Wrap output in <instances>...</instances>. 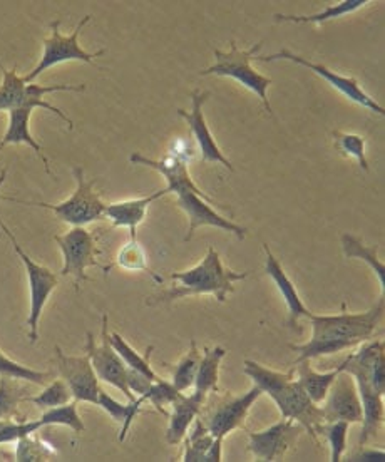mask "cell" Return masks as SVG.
<instances>
[{
    "mask_svg": "<svg viewBox=\"0 0 385 462\" xmlns=\"http://www.w3.org/2000/svg\"><path fill=\"white\" fill-rule=\"evenodd\" d=\"M384 315V297L371 310L362 313L342 312L337 315L308 317L312 324V338L302 346H290L298 354L297 362L305 358L325 357L352 346L369 342L377 334V327Z\"/></svg>",
    "mask_w": 385,
    "mask_h": 462,
    "instance_id": "obj_1",
    "label": "cell"
},
{
    "mask_svg": "<svg viewBox=\"0 0 385 462\" xmlns=\"http://www.w3.org/2000/svg\"><path fill=\"white\" fill-rule=\"evenodd\" d=\"M243 374L261 389V393H269L280 409L281 417L298 422L312 439L318 440L316 429L325 422L324 412L322 407L307 395L300 382L295 379V367L289 372H275L260 365L255 360H245Z\"/></svg>",
    "mask_w": 385,
    "mask_h": 462,
    "instance_id": "obj_2",
    "label": "cell"
},
{
    "mask_svg": "<svg viewBox=\"0 0 385 462\" xmlns=\"http://www.w3.org/2000/svg\"><path fill=\"white\" fill-rule=\"evenodd\" d=\"M246 277L248 272L236 273L223 265L218 252L213 246H208L206 256L201 260V263L185 272L171 273V278L179 285L152 295L146 300V305L171 303L193 295H215L216 300L223 303L226 301L228 293H234V283L243 282Z\"/></svg>",
    "mask_w": 385,
    "mask_h": 462,
    "instance_id": "obj_3",
    "label": "cell"
},
{
    "mask_svg": "<svg viewBox=\"0 0 385 462\" xmlns=\"http://www.w3.org/2000/svg\"><path fill=\"white\" fill-rule=\"evenodd\" d=\"M380 354H384V340L372 338L361 344V348L349 354L339 365L340 370L352 375L362 404V434L359 446H365L372 439L384 422V395L375 389L371 379V367Z\"/></svg>",
    "mask_w": 385,
    "mask_h": 462,
    "instance_id": "obj_4",
    "label": "cell"
},
{
    "mask_svg": "<svg viewBox=\"0 0 385 462\" xmlns=\"http://www.w3.org/2000/svg\"><path fill=\"white\" fill-rule=\"evenodd\" d=\"M263 42H258L248 51H240L236 42H230V51L223 52L220 49H215V64L201 70V76H220L230 78L240 82L243 88L253 94H257L258 99L263 103L270 115H273V109L269 101V88L271 79L260 74L257 69L252 68V60L258 56V51L261 49Z\"/></svg>",
    "mask_w": 385,
    "mask_h": 462,
    "instance_id": "obj_5",
    "label": "cell"
},
{
    "mask_svg": "<svg viewBox=\"0 0 385 462\" xmlns=\"http://www.w3.org/2000/svg\"><path fill=\"white\" fill-rule=\"evenodd\" d=\"M72 173L76 178V191L72 197L60 201L58 205H49V203H27L21 201V205H31V207H39V208L50 209L59 220L68 223L70 226H86L96 221L105 220V205L101 199V195L94 189L96 178L94 180H86L84 170L81 166H74Z\"/></svg>",
    "mask_w": 385,
    "mask_h": 462,
    "instance_id": "obj_6",
    "label": "cell"
},
{
    "mask_svg": "<svg viewBox=\"0 0 385 462\" xmlns=\"http://www.w3.org/2000/svg\"><path fill=\"white\" fill-rule=\"evenodd\" d=\"M0 228L5 231V235L9 236L12 243L14 252L21 258L23 268H25V275L29 280V291H31V312L27 319L29 325V338L31 342L35 344L39 340V324H41V315L46 307L47 300L50 297V293L58 289L59 278L52 270H49L46 266L35 263L34 260L25 254L23 246L17 242V238L14 236V233L9 230V226L0 221Z\"/></svg>",
    "mask_w": 385,
    "mask_h": 462,
    "instance_id": "obj_7",
    "label": "cell"
},
{
    "mask_svg": "<svg viewBox=\"0 0 385 462\" xmlns=\"http://www.w3.org/2000/svg\"><path fill=\"white\" fill-rule=\"evenodd\" d=\"M263 395L261 389L253 383V387L243 395L223 393L215 399V404L203 405L198 417L205 422L213 438L225 439L230 432L243 428L248 411Z\"/></svg>",
    "mask_w": 385,
    "mask_h": 462,
    "instance_id": "obj_8",
    "label": "cell"
},
{
    "mask_svg": "<svg viewBox=\"0 0 385 462\" xmlns=\"http://www.w3.org/2000/svg\"><path fill=\"white\" fill-rule=\"evenodd\" d=\"M91 23V15H86L82 17L81 23L76 25L74 32L70 35H62L59 31V25L60 21H54L50 23V37L44 39V54L39 60V64L35 66L34 69L31 70L23 81L34 82L42 72H46L47 69L62 64V62H70V60H81V62H87V64H93L94 59L103 56L105 51L101 49L97 52H86L79 44V34H81L82 29L86 23Z\"/></svg>",
    "mask_w": 385,
    "mask_h": 462,
    "instance_id": "obj_9",
    "label": "cell"
},
{
    "mask_svg": "<svg viewBox=\"0 0 385 462\" xmlns=\"http://www.w3.org/2000/svg\"><path fill=\"white\" fill-rule=\"evenodd\" d=\"M54 240L59 245L62 258H64V265L60 270V275L64 277L74 278V287L79 290L82 282H89V277L86 275V268L96 266L105 270V273H109V266H103L96 256L103 254L97 246H96V238L93 233L86 230V226H72L66 235H56Z\"/></svg>",
    "mask_w": 385,
    "mask_h": 462,
    "instance_id": "obj_10",
    "label": "cell"
},
{
    "mask_svg": "<svg viewBox=\"0 0 385 462\" xmlns=\"http://www.w3.org/2000/svg\"><path fill=\"white\" fill-rule=\"evenodd\" d=\"M253 60H260V62H273V60H290L293 64L304 66L308 70H312L318 78H322L324 81L330 84L334 89H337L340 94H344L349 101L355 103V105L362 106L365 109L372 111L375 115L384 116L385 111L382 106L375 101L371 94L365 93L362 86L355 78H347V76H340L335 70L328 69L327 66L318 64V62H312L307 58H302L298 54H293L292 51L289 49H281L279 52L271 54V56H255Z\"/></svg>",
    "mask_w": 385,
    "mask_h": 462,
    "instance_id": "obj_11",
    "label": "cell"
},
{
    "mask_svg": "<svg viewBox=\"0 0 385 462\" xmlns=\"http://www.w3.org/2000/svg\"><path fill=\"white\" fill-rule=\"evenodd\" d=\"M86 352L91 357L94 372L97 379L105 382L117 391L126 395L128 401H136L138 397L129 391L128 387V367L123 362V358L117 356L116 350L109 342V334H107V315H103V327H101V344L97 346L94 342V336L91 332L86 334Z\"/></svg>",
    "mask_w": 385,
    "mask_h": 462,
    "instance_id": "obj_12",
    "label": "cell"
},
{
    "mask_svg": "<svg viewBox=\"0 0 385 462\" xmlns=\"http://www.w3.org/2000/svg\"><path fill=\"white\" fill-rule=\"evenodd\" d=\"M54 350H56L59 375L68 383L72 399L78 402L97 405L101 387L87 352L81 357H70L66 356L59 346H54Z\"/></svg>",
    "mask_w": 385,
    "mask_h": 462,
    "instance_id": "obj_13",
    "label": "cell"
},
{
    "mask_svg": "<svg viewBox=\"0 0 385 462\" xmlns=\"http://www.w3.org/2000/svg\"><path fill=\"white\" fill-rule=\"evenodd\" d=\"M302 432L305 429L298 422L281 417V420L269 429L248 434V451L252 452L255 461H279L295 446Z\"/></svg>",
    "mask_w": 385,
    "mask_h": 462,
    "instance_id": "obj_14",
    "label": "cell"
},
{
    "mask_svg": "<svg viewBox=\"0 0 385 462\" xmlns=\"http://www.w3.org/2000/svg\"><path fill=\"white\" fill-rule=\"evenodd\" d=\"M322 412L325 422L344 420L347 424L362 422V404L357 385L347 372L340 370L337 379L332 383L325 401L322 402Z\"/></svg>",
    "mask_w": 385,
    "mask_h": 462,
    "instance_id": "obj_15",
    "label": "cell"
},
{
    "mask_svg": "<svg viewBox=\"0 0 385 462\" xmlns=\"http://www.w3.org/2000/svg\"><path fill=\"white\" fill-rule=\"evenodd\" d=\"M211 203H213V199L199 197L193 191L176 195V205L187 213L188 220H189V228H188L185 242H189L193 238L195 231L201 228V226H215L218 230L234 233L238 240H245V226H240L234 221L228 220V218L222 217L220 213H216L215 209L211 208Z\"/></svg>",
    "mask_w": 385,
    "mask_h": 462,
    "instance_id": "obj_16",
    "label": "cell"
},
{
    "mask_svg": "<svg viewBox=\"0 0 385 462\" xmlns=\"http://www.w3.org/2000/svg\"><path fill=\"white\" fill-rule=\"evenodd\" d=\"M210 91H193L191 93V111L187 109H178V115L181 116L188 123V126L191 129L193 136L197 139L198 144L199 154H201V162L205 164L208 162H220L225 168H228L230 171H234V164L230 160L225 158L220 146L216 144V141L211 134L210 127L206 125V119L203 115V105L208 101Z\"/></svg>",
    "mask_w": 385,
    "mask_h": 462,
    "instance_id": "obj_17",
    "label": "cell"
},
{
    "mask_svg": "<svg viewBox=\"0 0 385 462\" xmlns=\"http://www.w3.org/2000/svg\"><path fill=\"white\" fill-rule=\"evenodd\" d=\"M129 162L133 164H140V166H148L156 170L158 173H161L166 180V189L168 193H173V195H179V193H187V191H193L199 197H208L205 191H201L198 186L193 183L189 171H188V162L183 156H178V154H166L161 160H151V158H146L140 152H134L129 156Z\"/></svg>",
    "mask_w": 385,
    "mask_h": 462,
    "instance_id": "obj_18",
    "label": "cell"
},
{
    "mask_svg": "<svg viewBox=\"0 0 385 462\" xmlns=\"http://www.w3.org/2000/svg\"><path fill=\"white\" fill-rule=\"evenodd\" d=\"M263 250H265V254H267L265 272L273 280V283L277 285V289L280 291L283 300L287 303V309H289V327L300 334L302 332V328L298 327L300 319H308L312 312L305 307L304 301H302L298 291H297L295 283L285 273V270H283V266L279 262V258L271 254L269 243H263Z\"/></svg>",
    "mask_w": 385,
    "mask_h": 462,
    "instance_id": "obj_19",
    "label": "cell"
},
{
    "mask_svg": "<svg viewBox=\"0 0 385 462\" xmlns=\"http://www.w3.org/2000/svg\"><path fill=\"white\" fill-rule=\"evenodd\" d=\"M170 195L168 189L163 188L150 197L136 198V199H126L117 201L105 207V220L111 221L115 228H129V238H138V226L146 218L148 208L152 201Z\"/></svg>",
    "mask_w": 385,
    "mask_h": 462,
    "instance_id": "obj_20",
    "label": "cell"
},
{
    "mask_svg": "<svg viewBox=\"0 0 385 462\" xmlns=\"http://www.w3.org/2000/svg\"><path fill=\"white\" fill-rule=\"evenodd\" d=\"M185 462L222 461L223 439L213 438L205 422L197 417L193 429L185 436Z\"/></svg>",
    "mask_w": 385,
    "mask_h": 462,
    "instance_id": "obj_21",
    "label": "cell"
},
{
    "mask_svg": "<svg viewBox=\"0 0 385 462\" xmlns=\"http://www.w3.org/2000/svg\"><path fill=\"white\" fill-rule=\"evenodd\" d=\"M206 399L199 397L193 393L191 395H185V393H179L175 402L171 404L173 412L168 416L170 419V426L166 430V440L176 446L181 440L185 439L188 430L191 428V424L195 422V419L198 417L201 407L205 405Z\"/></svg>",
    "mask_w": 385,
    "mask_h": 462,
    "instance_id": "obj_22",
    "label": "cell"
},
{
    "mask_svg": "<svg viewBox=\"0 0 385 462\" xmlns=\"http://www.w3.org/2000/svg\"><path fill=\"white\" fill-rule=\"evenodd\" d=\"M32 113H34L32 107H19V109H14L11 113H7L9 115V126H7L4 138L0 141V151L4 150L5 146H9V144H27L35 151V154L44 162L46 173L50 174V166H49L50 162L44 156L42 146L35 141V138H32L31 129H29Z\"/></svg>",
    "mask_w": 385,
    "mask_h": 462,
    "instance_id": "obj_23",
    "label": "cell"
},
{
    "mask_svg": "<svg viewBox=\"0 0 385 462\" xmlns=\"http://www.w3.org/2000/svg\"><path fill=\"white\" fill-rule=\"evenodd\" d=\"M225 356H226V350L223 346L203 348L197 379H195V393L199 397L208 399L210 393H220L218 379H220V365Z\"/></svg>",
    "mask_w": 385,
    "mask_h": 462,
    "instance_id": "obj_24",
    "label": "cell"
},
{
    "mask_svg": "<svg viewBox=\"0 0 385 462\" xmlns=\"http://www.w3.org/2000/svg\"><path fill=\"white\" fill-rule=\"evenodd\" d=\"M293 367H295V374H297V381L300 382V385L304 387L307 395L318 405L325 401L332 383L340 374V367L330 370V372H324V374L316 372L312 369L310 358H305L302 362L293 364Z\"/></svg>",
    "mask_w": 385,
    "mask_h": 462,
    "instance_id": "obj_25",
    "label": "cell"
},
{
    "mask_svg": "<svg viewBox=\"0 0 385 462\" xmlns=\"http://www.w3.org/2000/svg\"><path fill=\"white\" fill-rule=\"evenodd\" d=\"M369 4H372V2L371 0H344V2L335 4V5H328L324 11L316 12V14H312V15L277 14L275 21L277 23H316V25H322V23H327L330 21L340 19V17H345L349 14H353V12L361 11Z\"/></svg>",
    "mask_w": 385,
    "mask_h": 462,
    "instance_id": "obj_26",
    "label": "cell"
},
{
    "mask_svg": "<svg viewBox=\"0 0 385 462\" xmlns=\"http://www.w3.org/2000/svg\"><path fill=\"white\" fill-rule=\"evenodd\" d=\"M2 84H0V113H11L14 109L25 107L27 82L17 74L15 68L7 69L0 62Z\"/></svg>",
    "mask_w": 385,
    "mask_h": 462,
    "instance_id": "obj_27",
    "label": "cell"
},
{
    "mask_svg": "<svg viewBox=\"0 0 385 462\" xmlns=\"http://www.w3.org/2000/svg\"><path fill=\"white\" fill-rule=\"evenodd\" d=\"M146 404L141 397L136 401H129L128 404L117 402L116 399H113L109 393L101 391L99 393V399H97V405L105 411L107 416L111 417L113 420H116L117 424H121V434H119V440L126 439L128 436L129 428L133 426L134 419L141 412V405Z\"/></svg>",
    "mask_w": 385,
    "mask_h": 462,
    "instance_id": "obj_28",
    "label": "cell"
},
{
    "mask_svg": "<svg viewBox=\"0 0 385 462\" xmlns=\"http://www.w3.org/2000/svg\"><path fill=\"white\" fill-rule=\"evenodd\" d=\"M109 342H111L113 348L116 350L117 356L123 358V362L126 364L128 369L136 370V372L146 375V377L151 379V381L161 379L151 367V354L152 350H154V346H148L146 352H144V356H140V354H138L133 346H129L128 342H126L123 337L119 336V334H116V332L109 336Z\"/></svg>",
    "mask_w": 385,
    "mask_h": 462,
    "instance_id": "obj_29",
    "label": "cell"
},
{
    "mask_svg": "<svg viewBox=\"0 0 385 462\" xmlns=\"http://www.w3.org/2000/svg\"><path fill=\"white\" fill-rule=\"evenodd\" d=\"M342 248H344V254L345 256L352 260V258H357V260H362L367 265L372 268L377 278H379V283H380V289H382V297L385 293V266L380 258L377 256V250L379 246H365L359 238L352 236L349 233H344L342 235Z\"/></svg>",
    "mask_w": 385,
    "mask_h": 462,
    "instance_id": "obj_30",
    "label": "cell"
},
{
    "mask_svg": "<svg viewBox=\"0 0 385 462\" xmlns=\"http://www.w3.org/2000/svg\"><path fill=\"white\" fill-rule=\"evenodd\" d=\"M199 362H201V352H199L197 342L191 340L189 350L171 369V383L175 385L179 393H185L189 387L195 385Z\"/></svg>",
    "mask_w": 385,
    "mask_h": 462,
    "instance_id": "obj_31",
    "label": "cell"
},
{
    "mask_svg": "<svg viewBox=\"0 0 385 462\" xmlns=\"http://www.w3.org/2000/svg\"><path fill=\"white\" fill-rule=\"evenodd\" d=\"M116 265L129 270V272H144L156 282V283H163V278L158 273H154L150 265H148V256L144 248L141 246L138 238H129V242L119 250L116 258Z\"/></svg>",
    "mask_w": 385,
    "mask_h": 462,
    "instance_id": "obj_32",
    "label": "cell"
},
{
    "mask_svg": "<svg viewBox=\"0 0 385 462\" xmlns=\"http://www.w3.org/2000/svg\"><path fill=\"white\" fill-rule=\"evenodd\" d=\"M70 401H72V393H70L68 383L62 379L49 383L42 393H37V395H27V399H25V402L34 404L41 411H49V409L59 407V405L69 404Z\"/></svg>",
    "mask_w": 385,
    "mask_h": 462,
    "instance_id": "obj_33",
    "label": "cell"
},
{
    "mask_svg": "<svg viewBox=\"0 0 385 462\" xmlns=\"http://www.w3.org/2000/svg\"><path fill=\"white\" fill-rule=\"evenodd\" d=\"M78 404H79L78 401H70L69 404L49 409V411H44L41 419L44 420L46 426H68L76 434H82L86 430V426L78 412Z\"/></svg>",
    "mask_w": 385,
    "mask_h": 462,
    "instance_id": "obj_34",
    "label": "cell"
},
{
    "mask_svg": "<svg viewBox=\"0 0 385 462\" xmlns=\"http://www.w3.org/2000/svg\"><path fill=\"white\" fill-rule=\"evenodd\" d=\"M347 422L344 420H335V422H324L316 429V436H324L330 446V461L339 462L347 451V430H349Z\"/></svg>",
    "mask_w": 385,
    "mask_h": 462,
    "instance_id": "obj_35",
    "label": "cell"
},
{
    "mask_svg": "<svg viewBox=\"0 0 385 462\" xmlns=\"http://www.w3.org/2000/svg\"><path fill=\"white\" fill-rule=\"evenodd\" d=\"M0 377H11L15 381H25L34 385H44L52 374L49 372H41V370L31 369L27 365H23L15 360L4 356L0 352Z\"/></svg>",
    "mask_w": 385,
    "mask_h": 462,
    "instance_id": "obj_36",
    "label": "cell"
},
{
    "mask_svg": "<svg viewBox=\"0 0 385 462\" xmlns=\"http://www.w3.org/2000/svg\"><path fill=\"white\" fill-rule=\"evenodd\" d=\"M27 391L19 385L15 379L0 377V419H7L15 414L21 402H25Z\"/></svg>",
    "mask_w": 385,
    "mask_h": 462,
    "instance_id": "obj_37",
    "label": "cell"
},
{
    "mask_svg": "<svg viewBox=\"0 0 385 462\" xmlns=\"http://www.w3.org/2000/svg\"><path fill=\"white\" fill-rule=\"evenodd\" d=\"M46 428L42 419L37 420H11L0 419V444H12L23 438L32 436L39 429Z\"/></svg>",
    "mask_w": 385,
    "mask_h": 462,
    "instance_id": "obj_38",
    "label": "cell"
},
{
    "mask_svg": "<svg viewBox=\"0 0 385 462\" xmlns=\"http://www.w3.org/2000/svg\"><path fill=\"white\" fill-rule=\"evenodd\" d=\"M334 139H335V148L344 156L355 158L363 171H369V162H367V156H365V139L362 136L351 134V133H342V131H334Z\"/></svg>",
    "mask_w": 385,
    "mask_h": 462,
    "instance_id": "obj_39",
    "label": "cell"
},
{
    "mask_svg": "<svg viewBox=\"0 0 385 462\" xmlns=\"http://www.w3.org/2000/svg\"><path fill=\"white\" fill-rule=\"evenodd\" d=\"M179 393H181L176 389L171 382L158 379V381L152 382L150 393L144 395V402H150V404L154 405L164 417H168L170 414H168V411L164 409V405L173 404Z\"/></svg>",
    "mask_w": 385,
    "mask_h": 462,
    "instance_id": "obj_40",
    "label": "cell"
},
{
    "mask_svg": "<svg viewBox=\"0 0 385 462\" xmlns=\"http://www.w3.org/2000/svg\"><path fill=\"white\" fill-rule=\"evenodd\" d=\"M15 444H17V449H15V459L14 461H47L49 456H50V452L47 451L46 448L39 440L32 439L31 436L17 440Z\"/></svg>",
    "mask_w": 385,
    "mask_h": 462,
    "instance_id": "obj_41",
    "label": "cell"
},
{
    "mask_svg": "<svg viewBox=\"0 0 385 462\" xmlns=\"http://www.w3.org/2000/svg\"><path fill=\"white\" fill-rule=\"evenodd\" d=\"M385 459L384 451H375V449H365V446H361V451L355 452L351 457V461L359 462H382Z\"/></svg>",
    "mask_w": 385,
    "mask_h": 462,
    "instance_id": "obj_42",
    "label": "cell"
},
{
    "mask_svg": "<svg viewBox=\"0 0 385 462\" xmlns=\"http://www.w3.org/2000/svg\"><path fill=\"white\" fill-rule=\"evenodd\" d=\"M7 171H9V168H7V166H5V168H2V171H0V188H2L4 181H5V178H7ZM0 201H14V203H19V199H17V198L4 197L2 193H0Z\"/></svg>",
    "mask_w": 385,
    "mask_h": 462,
    "instance_id": "obj_43",
    "label": "cell"
}]
</instances>
